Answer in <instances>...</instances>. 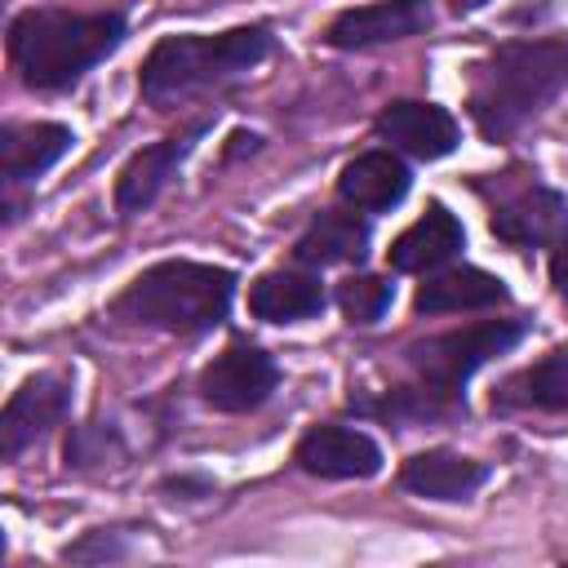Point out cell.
Instances as JSON below:
<instances>
[{"label":"cell","mask_w":568,"mask_h":568,"mask_svg":"<svg viewBox=\"0 0 568 568\" xmlns=\"http://www.w3.org/2000/svg\"><path fill=\"white\" fill-rule=\"evenodd\" d=\"M231 297H235V275L226 266L169 257L124 284V293L111 302V320L191 337L222 324L231 311Z\"/></svg>","instance_id":"obj_1"},{"label":"cell","mask_w":568,"mask_h":568,"mask_svg":"<svg viewBox=\"0 0 568 568\" xmlns=\"http://www.w3.org/2000/svg\"><path fill=\"white\" fill-rule=\"evenodd\" d=\"M568 89V40H510L475 67L470 115L484 138H510Z\"/></svg>","instance_id":"obj_2"},{"label":"cell","mask_w":568,"mask_h":568,"mask_svg":"<svg viewBox=\"0 0 568 568\" xmlns=\"http://www.w3.org/2000/svg\"><path fill=\"white\" fill-rule=\"evenodd\" d=\"M124 40L120 13L27 9L9 27L13 67L31 89H67Z\"/></svg>","instance_id":"obj_3"},{"label":"cell","mask_w":568,"mask_h":568,"mask_svg":"<svg viewBox=\"0 0 568 568\" xmlns=\"http://www.w3.org/2000/svg\"><path fill=\"white\" fill-rule=\"evenodd\" d=\"M266 49H271L266 27H235L222 36H164L142 62V98L155 106L186 102L257 67Z\"/></svg>","instance_id":"obj_4"},{"label":"cell","mask_w":568,"mask_h":568,"mask_svg":"<svg viewBox=\"0 0 568 568\" xmlns=\"http://www.w3.org/2000/svg\"><path fill=\"white\" fill-rule=\"evenodd\" d=\"M519 337H524V324L484 320V324H470V328H453V333L413 342L404 351L408 368L417 373V386L404 390V395H413V413H439L444 404H453L457 390L466 386V377L479 364H488L493 355L510 351Z\"/></svg>","instance_id":"obj_5"},{"label":"cell","mask_w":568,"mask_h":568,"mask_svg":"<svg viewBox=\"0 0 568 568\" xmlns=\"http://www.w3.org/2000/svg\"><path fill=\"white\" fill-rule=\"evenodd\" d=\"M275 382H280L275 359L257 346L235 342L200 373V399L217 413H248V408L271 399Z\"/></svg>","instance_id":"obj_6"},{"label":"cell","mask_w":568,"mask_h":568,"mask_svg":"<svg viewBox=\"0 0 568 568\" xmlns=\"http://www.w3.org/2000/svg\"><path fill=\"white\" fill-rule=\"evenodd\" d=\"M67 408H71V386L58 377V373H36V377H27L13 395H9V404H4V413H0V457H18L27 444H36L49 426H58L62 417H67Z\"/></svg>","instance_id":"obj_7"},{"label":"cell","mask_w":568,"mask_h":568,"mask_svg":"<svg viewBox=\"0 0 568 568\" xmlns=\"http://www.w3.org/2000/svg\"><path fill=\"white\" fill-rule=\"evenodd\" d=\"M426 27H430L426 0H373V4L342 9L324 36L333 49H368V44H386V40H408Z\"/></svg>","instance_id":"obj_8"},{"label":"cell","mask_w":568,"mask_h":568,"mask_svg":"<svg viewBox=\"0 0 568 568\" xmlns=\"http://www.w3.org/2000/svg\"><path fill=\"white\" fill-rule=\"evenodd\" d=\"M293 457L320 479H368L382 470V448L355 426H311L297 439Z\"/></svg>","instance_id":"obj_9"},{"label":"cell","mask_w":568,"mask_h":568,"mask_svg":"<svg viewBox=\"0 0 568 568\" xmlns=\"http://www.w3.org/2000/svg\"><path fill=\"white\" fill-rule=\"evenodd\" d=\"M377 133H382L390 146L408 151L413 160H439V155L457 151V142H462V129H457V120H453L444 106H435V102H413V98H399V102L382 106Z\"/></svg>","instance_id":"obj_10"},{"label":"cell","mask_w":568,"mask_h":568,"mask_svg":"<svg viewBox=\"0 0 568 568\" xmlns=\"http://www.w3.org/2000/svg\"><path fill=\"white\" fill-rule=\"evenodd\" d=\"M204 129H209V124L200 120V124H191V129L178 133V138H160L155 146H142V151L120 169V178H115V209H120L124 217L151 209L155 195L164 191V182L173 178V169L191 155V146H195V138H200Z\"/></svg>","instance_id":"obj_11"},{"label":"cell","mask_w":568,"mask_h":568,"mask_svg":"<svg viewBox=\"0 0 568 568\" xmlns=\"http://www.w3.org/2000/svg\"><path fill=\"white\" fill-rule=\"evenodd\" d=\"M71 129L53 124V120H36V124H4L0 133V178L4 186H27L36 182L44 169H53L67 151H71Z\"/></svg>","instance_id":"obj_12"},{"label":"cell","mask_w":568,"mask_h":568,"mask_svg":"<svg viewBox=\"0 0 568 568\" xmlns=\"http://www.w3.org/2000/svg\"><path fill=\"white\" fill-rule=\"evenodd\" d=\"M466 244V231L462 222L444 209V204H430L408 231H399V240L390 244V266L404 271V275H426V271H439L448 266Z\"/></svg>","instance_id":"obj_13"},{"label":"cell","mask_w":568,"mask_h":568,"mask_svg":"<svg viewBox=\"0 0 568 568\" xmlns=\"http://www.w3.org/2000/svg\"><path fill=\"white\" fill-rule=\"evenodd\" d=\"M484 479H488V466L484 462L462 457V453H448V448H426V453L408 457L404 470H399V484L408 493L426 497V501H462Z\"/></svg>","instance_id":"obj_14"},{"label":"cell","mask_w":568,"mask_h":568,"mask_svg":"<svg viewBox=\"0 0 568 568\" xmlns=\"http://www.w3.org/2000/svg\"><path fill=\"white\" fill-rule=\"evenodd\" d=\"M564 222H568L564 200L541 182L493 209V235L506 244H550L564 231Z\"/></svg>","instance_id":"obj_15"},{"label":"cell","mask_w":568,"mask_h":568,"mask_svg":"<svg viewBox=\"0 0 568 568\" xmlns=\"http://www.w3.org/2000/svg\"><path fill=\"white\" fill-rule=\"evenodd\" d=\"M510 293L497 275L479 271V266H453V271H439L430 275L417 297H413V311L417 315H453V311H484V306H501Z\"/></svg>","instance_id":"obj_16"},{"label":"cell","mask_w":568,"mask_h":568,"mask_svg":"<svg viewBox=\"0 0 568 568\" xmlns=\"http://www.w3.org/2000/svg\"><path fill=\"white\" fill-rule=\"evenodd\" d=\"M337 195L355 209L382 213L408 195V169L390 151H364L337 173Z\"/></svg>","instance_id":"obj_17"},{"label":"cell","mask_w":568,"mask_h":568,"mask_svg":"<svg viewBox=\"0 0 568 568\" xmlns=\"http://www.w3.org/2000/svg\"><path fill=\"white\" fill-rule=\"evenodd\" d=\"M248 311L266 324H297L324 311V288L306 271H271L253 280L248 288Z\"/></svg>","instance_id":"obj_18"},{"label":"cell","mask_w":568,"mask_h":568,"mask_svg":"<svg viewBox=\"0 0 568 568\" xmlns=\"http://www.w3.org/2000/svg\"><path fill=\"white\" fill-rule=\"evenodd\" d=\"M368 244V222L346 209L320 213L293 244V257L302 266H333V262H359Z\"/></svg>","instance_id":"obj_19"},{"label":"cell","mask_w":568,"mask_h":568,"mask_svg":"<svg viewBox=\"0 0 568 568\" xmlns=\"http://www.w3.org/2000/svg\"><path fill=\"white\" fill-rule=\"evenodd\" d=\"M506 390H510L506 399L564 413L568 408V351H550L546 359H537L532 368H524Z\"/></svg>","instance_id":"obj_20"},{"label":"cell","mask_w":568,"mask_h":568,"mask_svg":"<svg viewBox=\"0 0 568 568\" xmlns=\"http://www.w3.org/2000/svg\"><path fill=\"white\" fill-rule=\"evenodd\" d=\"M337 306L351 324H373L390 306V284L377 275H351L337 284Z\"/></svg>","instance_id":"obj_21"},{"label":"cell","mask_w":568,"mask_h":568,"mask_svg":"<svg viewBox=\"0 0 568 568\" xmlns=\"http://www.w3.org/2000/svg\"><path fill=\"white\" fill-rule=\"evenodd\" d=\"M124 457V444L115 430L89 422V426H75L71 439H67V466H102V462H115Z\"/></svg>","instance_id":"obj_22"},{"label":"cell","mask_w":568,"mask_h":568,"mask_svg":"<svg viewBox=\"0 0 568 568\" xmlns=\"http://www.w3.org/2000/svg\"><path fill=\"white\" fill-rule=\"evenodd\" d=\"M89 555H120V546L106 537V532H93L89 541H80V546H67V559H89Z\"/></svg>","instance_id":"obj_23"},{"label":"cell","mask_w":568,"mask_h":568,"mask_svg":"<svg viewBox=\"0 0 568 568\" xmlns=\"http://www.w3.org/2000/svg\"><path fill=\"white\" fill-rule=\"evenodd\" d=\"M550 284L568 297V240L555 244V257H550Z\"/></svg>","instance_id":"obj_24"},{"label":"cell","mask_w":568,"mask_h":568,"mask_svg":"<svg viewBox=\"0 0 568 568\" xmlns=\"http://www.w3.org/2000/svg\"><path fill=\"white\" fill-rule=\"evenodd\" d=\"M457 9H479V4H488V0H453Z\"/></svg>","instance_id":"obj_25"}]
</instances>
